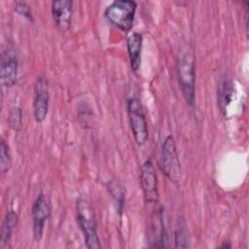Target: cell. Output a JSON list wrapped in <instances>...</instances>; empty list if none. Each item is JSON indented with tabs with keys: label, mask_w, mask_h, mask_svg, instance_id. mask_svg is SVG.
I'll return each instance as SVG.
<instances>
[{
	"label": "cell",
	"mask_w": 249,
	"mask_h": 249,
	"mask_svg": "<svg viewBox=\"0 0 249 249\" xmlns=\"http://www.w3.org/2000/svg\"><path fill=\"white\" fill-rule=\"evenodd\" d=\"M196 59L192 50L181 52L177 62V78L186 102L193 107L196 102Z\"/></svg>",
	"instance_id": "1"
},
{
	"label": "cell",
	"mask_w": 249,
	"mask_h": 249,
	"mask_svg": "<svg viewBox=\"0 0 249 249\" xmlns=\"http://www.w3.org/2000/svg\"><path fill=\"white\" fill-rule=\"evenodd\" d=\"M76 218L83 232L85 245L89 249H99L101 243L97 234V223L92 206L84 198L76 200Z\"/></svg>",
	"instance_id": "2"
},
{
	"label": "cell",
	"mask_w": 249,
	"mask_h": 249,
	"mask_svg": "<svg viewBox=\"0 0 249 249\" xmlns=\"http://www.w3.org/2000/svg\"><path fill=\"white\" fill-rule=\"evenodd\" d=\"M137 4L132 0L113 1L104 11V17L112 25L128 32L134 23Z\"/></svg>",
	"instance_id": "3"
},
{
	"label": "cell",
	"mask_w": 249,
	"mask_h": 249,
	"mask_svg": "<svg viewBox=\"0 0 249 249\" xmlns=\"http://www.w3.org/2000/svg\"><path fill=\"white\" fill-rule=\"evenodd\" d=\"M127 116L134 140L139 146H143L149 138L148 124L140 100L131 97L127 100Z\"/></svg>",
	"instance_id": "4"
},
{
	"label": "cell",
	"mask_w": 249,
	"mask_h": 249,
	"mask_svg": "<svg viewBox=\"0 0 249 249\" xmlns=\"http://www.w3.org/2000/svg\"><path fill=\"white\" fill-rule=\"evenodd\" d=\"M160 167L164 175L173 183H179L181 179V164L172 135L165 137L160 154Z\"/></svg>",
	"instance_id": "5"
},
{
	"label": "cell",
	"mask_w": 249,
	"mask_h": 249,
	"mask_svg": "<svg viewBox=\"0 0 249 249\" xmlns=\"http://www.w3.org/2000/svg\"><path fill=\"white\" fill-rule=\"evenodd\" d=\"M51 213L52 208L48 197L43 193H40L34 200L31 208L33 237L37 242L41 241L43 237L45 224L51 217Z\"/></svg>",
	"instance_id": "6"
},
{
	"label": "cell",
	"mask_w": 249,
	"mask_h": 249,
	"mask_svg": "<svg viewBox=\"0 0 249 249\" xmlns=\"http://www.w3.org/2000/svg\"><path fill=\"white\" fill-rule=\"evenodd\" d=\"M50 103L49 83L45 76L40 75L36 79L34 85V99H33V114L37 123H43L48 115Z\"/></svg>",
	"instance_id": "7"
},
{
	"label": "cell",
	"mask_w": 249,
	"mask_h": 249,
	"mask_svg": "<svg viewBox=\"0 0 249 249\" xmlns=\"http://www.w3.org/2000/svg\"><path fill=\"white\" fill-rule=\"evenodd\" d=\"M139 178L146 202L157 203L159 199L158 177L155 166L151 160H147L142 164Z\"/></svg>",
	"instance_id": "8"
},
{
	"label": "cell",
	"mask_w": 249,
	"mask_h": 249,
	"mask_svg": "<svg viewBox=\"0 0 249 249\" xmlns=\"http://www.w3.org/2000/svg\"><path fill=\"white\" fill-rule=\"evenodd\" d=\"M18 72V57L13 50H4L1 52L0 74L1 83L6 88H11L17 83Z\"/></svg>",
	"instance_id": "9"
},
{
	"label": "cell",
	"mask_w": 249,
	"mask_h": 249,
	"mask_svg": "<svg viewBox=\"0 0 249 249\" xmlns=\"http://www.w3.org/2000/svg\"><path fill=\"white\" fill-rule=\"evenodd\" d=\"M54 25L60 32L69 30L73 16V2L70 0H54L51 6Z\"/></svg>",
	"instance_id": "10"
},
{
	"label": "cell",
	"mask_w": 249,
	"mask_h": 249,
	"mask_svg": "<svg viewBox=\"0 0 249 249\" xmlns=\"http://www.w3.org/2000/svg\"><path fill=\"white\" fill-rule=\"evenodd\" d=\"M143 37L139 32H133L126 39V48L130 62V68L134 73H137L141 64Z\"/></svg>",
	"instance_id": "11"
},
{
	"label": "cell",
	"mask_w": 249,
	"mask_h": 249,
	"mask_svg": "<svg viewBox=\"0 0 249 249\" xmlns=\"http://www.w3.org/2000/svg\"><path fill=\"white\" fill-rule=\"evenodd\" d=\"M235 92V88L231 80L225 79L222 81L218 89V104L220 111L224 116H226L228 108L231 104Z\"/></svg>",
	"instance_id": "12"
},
{
	"label": "cell",
	"mask_w": 249,
	"mask_h": 249,
	"mask_svg": "<svg viewBox=\"0 0 249 249\" xmlns=\"http://www.w3.org/2000/svg\"><path fill=\"white\" fill-rule=\"evenodd\" d=\"M107 189L115 201L117 213L121 216L124 212V200H125V195H124L125 192H124V186L119 180L112 179L107 183Z\"/></svg>",
	"instance_id": "13"
},
{
	"label": "cell",
	"mask_w": 249,
	"mask_h": 249,
	"mask_svg": "<svg viewBox=\"0 0 249 249\" xmlns=\"http://www.w3.org/2000/svg\"><path fill=\"white\" fill-rule=\"evenodd\" d=\"M18 221V215L14 210H10L6 214V216L3 220L2 226H1V244H2V246H6L10 242L12 232H13L14 229L16 228Z\"/></svg>",
	"instance_id": "14"
},
{
	"label": "cell",
	"mask_w": 249,
	"mask_h": 249,
	"mask_svg": "<svg viewBox=\"0 0 249 249\" xmlns=\"http://www.w3.org/2000/svg\"><path fill=\"white\" fill-rule=\"evenodd\" d=\"M174 243L176 248L190 247V234L188 231L186 221L182 217H180L176 223V227L174 230Z\"/></svg>",
	"instance_id": "15"
},
{
	"label": "cell",
	"mask_w": 249,
	"mask_h": 249,
	"mask_svg": "<svg viewBox=\"0 0 249 249\" xmlns=\"http://www.w3.org/2000/svg\"><path fill=\"white\" fill-rule=\"evenodd\" d=\"M7 122L9 126L15 130L19 131L22 126V110L19 106L14 105L10 108L8 113Z\"/></svg>",
	"instance_id": "16"
},
{
	"label": "cell",
	"mask_w": 249,
	"mask_h": 249,
	"mask_svg": "<svg viewBox=\"0 0 249 249\" xmlns=\"http://www.w3.org/2000/svg\"><path fill=\"white\" fill-rule=\"evenodd\" d=\"M12 166V159L10 155L9 146L4 139H1L0 142V170L1 173L5 174L9 172Z\"/></svg>",
	"instance_id": "17"
},
{
	"label": "cell",
	"mask_w": 249,
	"mask_h": 249,
	"mask_svg": "<svg viewBox=\"0 0 249 249\" xmlns=\"http://www.w3.org/2000/svg\"><path fill=\"white\" fill-rule=\"evenodd\" d=\"M14 10L18 16L24 18L25 19H27L29 21H33V15H32L31 9L26 2H22V1L17 2Z\"/></svg>",
	"instance_id": "18"
},
{
	"label": "cell",
	"mask_w": 249,
	"mask_h": 249,
	"mask_svg": "<svg viewBox=\"0 0 249 249\" xmlns=\"http://www.w3.org/2000/svg\"><path fill=\"white\" fill-rule=\"evenodd\" d=\"M221 247H231V244H223V245H221Z\"/></svg>",
	"instance_id": "19"
}]
</instances>
